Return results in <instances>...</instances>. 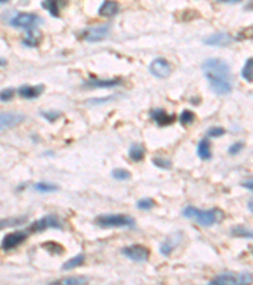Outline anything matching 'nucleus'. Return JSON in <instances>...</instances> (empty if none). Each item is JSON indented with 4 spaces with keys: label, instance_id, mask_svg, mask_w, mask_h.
I'll return each mask as SVG.
<instances>
[{
    "label": "nucleus",
    "instance_id": "nucleus-9",
    "mask_svg": "<svg viewBox=\"0 0 253 285\" xmlns=\"http://www.w3.org/2000/svg\"><path fill=\"white\" fill-rule=\"evenodd\" d=\"M110 32V24L100 25L95 28H89L83 32V38L87 42H98V41L104 40Z\"/></svg>",
    "mask_w": 253,
    "mask_h": 285
},
{
    "label": "nucleus",
    "instance_id": "nucleus-43",
    "mask_svg": "<svg viewBox=\"0 0 253 285\" xmlns=\"http://www.w3.org/2000/svg\"><path fill=\"white\" fill-rule=\"evenodd\" d=\"M252 1H253V0H252Z\"/></svg>",
    "mask_w": 253,
    "mask_h": 285
},
{
    "label": "nucleus",
    "instance_id": "nucleus-11",
    "mask_svg": "<svg viewBox=\"0 0 253 285\" xmlns=\"http://www.w3.org/2000/svg\"><path fill=\"white\" fill-rule=\"evenodd\" d=\"M205 44L209 46H218V47H226L232 44V37L228 33L224 32H219V33H214L205 40Z\"/></svg>",
    "mask_w": 253,
    "mask_h": 285
},
{
    "label": "nucleus",
    "instance_id": "nucleus-2",
    "mask_svg": "<svg viewBox=\"0 0 253 285\" xmlns=\"http://www.w3.org/2000/svg\"><path fill=\"white\" fill-rule=\"evenodd\" d=\"M182 216L189 219L196 220L199 224L205 227L213 226L223 218V213L216 208L209 209V211H201L195 207H186L182 211Z\"/></svg>",
    "mask_w": 253,
    "mask_h": 285
},
{
    "label": "nucleus",
    "instance_id": "nucleus-25",
    "mask_svg": "<svg viewBox=\"0 0 253 285\" xmlns=\"http://www.w3.org/2000/svg\"><path fill=\"white\" fill-rule=\"evenodd\" d=\"M232 235L237 237H246V239H253V231L247 229L243 226H235L232 229Z\"/></svg>",
    "mask_w": 253,
    "mask_h": 285
},
{
    "label": "nucleus",
    "instance_id": "nucleus-7",
    "mask_svg": "<svg viewBox=\"0 0 253 285\" xmlns=\"http://www.w3.org/2000/svg\"><path fill=\"white\" fill-rule=\"evenodd\" d=\"M48 228L62 229V223L61 220L59 219V217L50 214V216H46V217L41 218V219L36 220L34 223L31 224L29 231H31V232H43V231H46V229Z\"/></svg>",
    "mask_w": 253,
    "mask_h": 285
},
{
    "label": "nucleus",
    "instance_id": "nucleus-36",
    "mask_svg": "<svg viewBox=\"0 0 253 285\" xmlns=\"http://www.w3.org/2000/svg\"><path fill=\"white\" fill-rule=\"evenodd\" d=\"M239 38H243V40H247V38H253V27H251V28H247L244 29V31H242L241 36H239Z\"/></svg>",
    "mask_w": 253,
    "mask_h": 285
},
{
    "label": "nucleus",
    "instance_id": "nucleus-23",
    "mask_svg": "<svg viewBox=\"0 0 253 285\" xmlns=\"http://www.w3.org/2000/svg\"><path fill=\"white\" fill-rule=\"evenodd\" d=\"M198 156L201 160H209L211 157L210 153V145L208 140H201L198 146Z\"/></svg>",
    "mask_w": 253,
    "mask_h": 285
},
{
    "label": "nucleus",
    "instance_id": "nucleus-35",
    "mask_svg": "<svg viewBox=\"0 0 253 285\" xmlns=\"http://www.w3.org/2000/svg\"><path fill=\"white\" fill-rule=\"evenodd\" d=\"M13 95H14V90H13V89H4L3 91H1L0 99H1V102H8V100L12 99Z\"/></svg>",
    "mask_w": 253,
    "mask_h": 285
},
{
    "label": "nucleus",
    "instance_id": "nucleus-13",
    "mask_svg": "<svg viewBox=\"0 0 253 285\" xmlns=\"http://www.w3.org/2000/svg\"><path fill=\"white\" fill-rule=\"evenodd\" d=\"M0 118H1V131L6 130V128L9 127H13V126L21 123V122L25 119L24 115L19 114V113H5V112H3L0 114Z\"/></svg>",
    "mask_w": 253,
    "mask_h": 285
},
{
    "label": "nucleus",
    "instance_id": "nucleus-39",
    "mask_svg": "<svg viewBox=\"0 0 253 285\" xmlns=\"http://www.w3.org/2000/svg\"><path fill=\"white\" fill-rule=\"evenodd\" d=\"M248 209L253 213V197L250 199V201H248Z\"/></svg>",
    "mask_w": 253,
    "mask_h": 285
},
{
    "label": "nucleus",
    "instance_id": "nucleus-26",
    "mask_svg": "<svg viewBox=\"0 0 253 285\" xmlns=\"http://www.w3.org/2000/svg\"><path fill=\"white\" fill-rule=\"evenodd\" d=\"M34 189L40 193H52L56 192L59 188L51 183H37L34 185Z\"/></svg>",
    "mask_w": 253,
    "mask_h": 285
},
{
    "label": "nucleus",
    "instance_id": "nucleus-37",
    "mask_svg": "<svg viewBox=\"0 0 253 285\" xmlns=\"http://www.w3.org/2000/svg\"><path fill=\"white\" fill-rule=\"evenodd\" d=\"M59 113H56V112H48V113H43V117L44 118H47L48 121L50 122H52L53 119H56V118L59 117Z\"/></svg>",
    "mask_w": 253,
    "mask_h": 285
},
{
    "label": "nucleus",
    "instance_id": "nucleus-42",
    "mask_svg": "<svg viewBox=\"0 0 253 285\" xmlns=\"http://www.w3.org/2000/svg\"><path fill=\"white\" fill-rule=\"evenodd\" d=\"M252 254H253V248H252Z\"/></svg>",
    "mask_w": 253,
    "mask_h": 285
},
{
    "label": "nucleus",
    "instance_id": "nucleus-15",
    "mask_svg": "<svg viewBox=\"0 0 253 285\" xmlns=\"http://www.w3.org/2000/svg\"><path fill=\"white\" fill-rule=\"evenodd\" d=\"M119 9V5L115 0H105L104 3L100 5L99 8V14L105 18H110V17H114L118 13Z\"/></svg>",
    "mask_w": 253,
    "mask_h": 285
},
{
    "label": "nucleus",
    "instance_id": "nucleus-14",
    "mask_svg": "<svg viewBox=\"0 0 253 285\" xmlns=\"http://www.w3.org/2000/svg\"><path fill=\"white\" fill-rule=\"evenodd\" d=\"M151 117L154 122L160 126H167V124H171L175 122V115L167 114L166 110L164 109H154L151 112Z\"/></svg>",
    "mask_w": 253,
    "mask_h": 285
},
{
    "label": "nucleus",
    "instance_id": "nucleus-16",
    "mask_svg": "<svg viewBox=\"0 0 253 285\" xmlns=\"http://www.w3.org/2000/svg\"><path fill=\"white\" fill-rule=\"evenodd\" d=\"M65 5V0H43L42 1V6L46 10H48L51 16L53 17H60V12Z\"/></svg>",
    "mask_w": 253,
    "mask_h": 285
},
{
    "label": "nucleus",
    "instance_id": "nucleus-8",
    "mask_svg": "<svg viewBox=\"0 0 253 285\" xmlns=\"http://www.w3.org/2000/svg\"><path fill=\"white\" fill-rule=\"evenodd\" d=\"M149 72L154 78L166 79L171 72V66L165 59H156L149 65Z\"/></svg>",
    "mask_w": 253,
    "mask_h": 285
},
{
    "label": "nucleus",
    "instance_id": "nucleus-3",
    "mask_svg": "<svg viewBox=\"0 0 253 285\" xmlns=\"http://www.w3.org/2000/svg\"><path fill=\"white\" fill-rule=\"evenodd\" d=\"M95 223L104 228H114V227L133 228L136 222L132 217L123 216V214H103V216L96 217Z\"/></svg>",
    "mask_w": 253,
    "mask_h": 285
},
{
    "label": "nucleus",
    "instance_id": "nucleus-18",
    "mask_svg": "<svg viewBox=\"0 0 253 285\" xmlns=\"http://www.w3.org/2000/svg\"><path fill=\"white\" fill-rule=\"evenodd\" d=\"M41 37H42V34L37 28L29 29V31H27V38L24 40V44L29 47H36L40 44Z\"/></svg>",
    "mask_w": 253,
    "mask_h": 285
},
{
    "label": "nucleus",
    "instance_id": "nucleus-33",
    "mask_svg": "<svg viewBox=\"0 0 253 285\" xmlns=\"http://www.w3.org/2000/svg\"><path fill=\"white\" fill-rule=\"evenodd\" d=\"M243 147H244V143L243 142H235V143H233V145L229 147V153L231 155H237V153H239V152L243 150Z\"/></svg>",
    "mask_w": 253,
    "mask_h": 285
},
{
    "label": "nucleus",
    "instance_id": "nucleus-10",
    "mask_svg": "<svg viewBox=\"0 0 253 285\" xmlns=\"http://www.w3.org/2000/svg\"><path fill=\"white\" fill-rule=\"evenodd\" d=\"M27 232H23V231H17V232L9 233V235H6L3 239L1 247H3L4 251L13 250L14 247L21 245L22 242H24L27 240Z\"/></svg>",
    "mask_w": 253,
    "mask_h": 285
},
{
    "label": "nucleus",
    "instance_id": "nucleus-34",
    "mask_svg": "<svg viewBox=\"0 0 253 285\" xmlns=\"http://www.w3.org/2000/svg\"><path fill=\"white\" fill-rule=\"evenodd\" d=\"M224 133H226L224 128H220V127H213L208 131V136L209 137H220Z\"/></svg>",
    "mask_w": 253,
    "mask_h": 285
},
{
    "label": "nucleus",
    "instance_id": "nucleus-27",
    "mask_svg": "<svg viewBox=\"0 0 253 285\" xmlns=\"http://www.w3.org/2000/svg\"><path fill=\"white\" fill-rule=\"evenodd\" d=\"M86 278H81V276H76V278H66V279H61L57 282V284H65V285H74V284H86Z\"/></svg>",
    "mask_w": 253,
    "mask_h": 285
},
{
    "label": "nucleus",
    "instance_id": "nucleus-20",
    "mask_svg": "<svg viewBox=\"0 0 253 285\" xmlns=\"http://www.w3.org/2000/svg\"><path fill=\"white\" fill-rule=\"evenodd\" d=\"M84 261H85V255H84V254L76 255V256L72 257V259H70V260L66 261V263H63V266H62V270H66V271H68V270L75 269V267L83 265Z\"/></svg>",
    "mask_w": 253,
    "mask_h": 285
},
{
    "label": "nucleus",
    "instance_id": "nucleus-28",
    "mask_svg": "<svg viewBox=\"0 0 253 285\" xmlns=\"http://www.w3.org/2000/svg\"><path fill=\"white\" fill-rule=\"evenodd\" d=\"M154 200L151 198H143L141 199V200L137 201V207H138V209H141V211H149V209H152V208L154 207Z\"/></svg>",
    "mask_w": 253,
    "mask_h": 285
},
{
    "label": "nucleus",
    "instance_id": "nucleus-29",
    "mask_svg": "<svg viewBox=\"0 0 253 285\" xmlns=\"http://www.w3.org/2000/svg\"><path fill=\"white\" fill-rule=\"evenodd\" d=\"M27 220V217H19V218H12V219H3L1 220V228L9 226H19L23 224Z\"/></svg>",
    "mask_w": 253,
    "mask_h": 285
},
{
    "label": "nucleus",
    "instance_id": "nucleus-32",
    "mask_svg": "<svg viewBox=\"0 0 253 285\" xmlns=\"http://www.w3.org/2000/svg\"><path fill=\"white\" fill-rule=\"evenodd\" d=\"M152 162H153V165H156L157 168L164 169V170H167V169H171V162L169 161V160H166V158L156 157V158H153V160H152Z\"/></svg>",
    "mask_w": 253,
    "mask_h": 285
},
{
    "label": "nucleus",
    "instance_id": "nucleus-1",
    "mask_svg": "<svg viewBox=\"0 0 253 285\" xmlns=\"http://www.w3.org/2000/svg\"><path fill=\"white\" fill-rule=\"evenodd\" d=\"M203 72L209 83L210 89L218 95L228 94L232 90L231 67L218 59H210L203 64Z\"/></svg>",
    "mask_w": 253,
    "mask_h": 285
},
{
    "label": "nucleus",
    "instance_id": "nucleus-40",
    "mask_svg": "<svg viewBox=\"0 0 253 285\" xmlns=\"http://www.w3.org/2000/svg\"><path fill=\"white\" fill-rule=\"evenodd\" d=\"M222 3H239L242 0H219Z\"/></svg>",
    "mask_w": 253,
    "mask_h": 285
},
{
    "label": "nucleus",
    "instance_id": "nucleus-17",
    "mask_svg": "<svg viewBox=\"0 0 253 285\" xmlns=\"http://www.w3.org/2000/svg\"><path fill=\"white\" fill-rule=\"evenodd\" d=\"M43 91V85H37V87H29V85H25L22 87L18 90L19 95L25 99H34V98H38V96L42 94Z\"/></svg>",
    "mask_w": 253,
    "mask_h": 285
},
{
    "label": "nucleus",
    "instance_id": "nucleus-31",
    "mask_svg": "<svg viewBox=\"0 0 253 285\" xmlns=\"http://www.w3.org/2000/svg\"><path fill=\"white\" fill-rule=\"evenodd\" d=\"M195 121V114L191 110H184L180 115V122L182 124H191Z\"/></svg>",
    "mask_w": 253,
    "mask_h": 285
},
{
    "label": "nucleus",
    "instance_id": "nucleus-41",
    "mask_svg": "<svg viewBox=\"0 0 253 285\" xmlns=\"http://www.w3.org/2000/svg\"><path fill=\"white\" fill-rule=\"evenodd\" d=\"M8 0H1V4H4V3H6Z\"/></svg>",
    "mask_w": 253,
    "mask_h": 285
},
{
    "label": "nucleus",
    "instance_id": "nucleus-6",
    "mask_svg": "<svg viewBox=\"0 0 253 285\" xmlns=\"http://www.w3.org/2000/svg\"><path fill=\"white\" fill-rule=\"evenodd\" d=\"M122 254L134 263H145L149 259V250L142 245L126 246L122 250Z\"/></svg>",
    "mask_w": 253,
    "mask_h": 285
},
{
    "label": "nucleus",
    "instance_id": "nucleus-38",
    "mask_svg": "<svg viewBox=\"0 0 253 285\" xmlns=\"http://www.w3.org/2000/svg\"><path fill=\"white\" fill-rule=\"evenodd\" d=\"M242 186H243V188H246V189L253 190V179L247 180V181H244V183L242 184Z\"/></svg>",
    "mask_w": 253,
    "mask_h": 285
},
{
    "label": "nucleus",
    "instance_id": "nucleus-12",
    "mask_svg": "<svg viewBox=\"0 0 253 285\" xmlns=\"http://www.w3.org/2000/svg\"><path fill=\"white\" fill-rule=\"evenodd\" d=\"M181 239H182L181 232H177V233H175V235L170 236V237L164 242V243H161V246H160L161 254L165 255V256L170 255L171 252L177 247V245L180 243Z\"/></svg>",
    "mask_w": 253,
    "mask_h": 285
},
{
    "label": "nucleus",
    "instance_id": "nucleus-24",
    "mask_svg": "<svg viewBox=\"0 0 253 285\" xmlns=\"http://www.w3.org/2000/svg\"><path fill=\"white\" fill-rule=\"evenodd\" d=\"M242 76L248 83H253V57L248 59L244 67L242 68Z\"/></svg>",
    "mask_w": 253,
    "mask_h": 285
},
{
    "label": "nucleus",
    "instance_id": "nucleus-19",
    "mask_svg": "<svg viewBox=\"0 0 253 285\" xmlns=\"http://www.w3.org/2000/svg\"><path fill=\"white\" fill-rule=\"evenodd\" d=\"M121 84L119 79H113V80H90L87 81V87L91 88H113L115 85Z\"/></svg>",
    "mask_w": 253,
    "mask_h": 285
},
{
    "label": "nucleus",
    "instance_id": "nucleus-4",
    "mask_svg": "<svg viewBox=\"0 0 253 285\" xmlns=\"http://www.w3.org/2000/svg\"><path fill=\"white\" fill-rule=\"evenodd\" d=\"M253 282V276L251 275L250 273H232V271H228V273H223L220 275H216L210 284L211 285H235V284H251Z\"/></svg>",
    "mask_w": 253,
    "mask_h": 285
},
{
    "label": "nucleus",
    "instance_id": "nucleus-21",
    "mask_svg": "<svg viewBox=\"0 0 253 285\" xmlns=\"http://www.w3.org/2000/svg\"><path fill=\"white\" fill-rule=\"evenodd\" d=\"M42 247L46 250V251L50 252L51 255H62L65 252V247L62 245H60L59 242H43L42 243Z\"/></svg>",
    "mask_w": 253,
    "mask_h": 285
},
{
    "label": "nucleus",
    "instance_id": "nucleus-5",
    "mask_svg": "<svg viewBox=\"0 0 253 285\" xmlns=\"http://www.w3.org/2000/svg\"><path fill=\"white\" fill-rule=\"evenodd\" d=\"M10 24L13 27H17V28H23L29 31V29L37 28L38 25L42 24V19L36 14H31V13H21V14H18L12 19Z\"/></svg>",
    "mask_w": 253,
    "mask_h": 285
},
{
    "label": "nucleus",
    "instance_id": "nucleus-30",
    "mask_svg": "<svg viewBox=\"0 0 253 285\" xmlns=\"http://www.w3.org/2000/svg\"><path fill=\"white\" fill-rule=\"evenodd\" d=\"M113 177L117 180H121V181H124V180H128L130 177V173L126 169H117L111 173Z\"/></svg>",
    "mask_w": 253,
    "mask_h": 285
},
{
    "label": "nucleus",
    "instance_id": "nucleus-22",
    "mask_svg": "<svg viewBox=\"0 0 253 285\" xmlns=\"http://www.w3.org/2000/svg\"><path fill=\"white\" fill-rule=\"evenodd\" d=\"M128 153H129V157L132 158L133 161L138 162L141 161V160H143V157H145V149H143L142 146L137 143V145L130 146Z\"/></svg>",
    "mask_w": 253,
    "mask_h": 285
}]
</instances>
